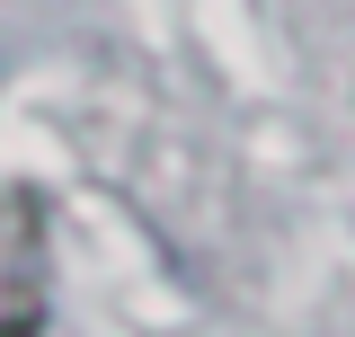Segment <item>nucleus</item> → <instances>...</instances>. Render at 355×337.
I'll return each instance as SVG.
<instances>
[{
  "instance_id": "nucleus-1",
  "label": "nucleus",
  "mask_w": 355,
  "mask_h": 337,
  "mask_svg": "<svg viewBox=\"0 0 355 337\" xmlns=\"http://www.w3.org/2000/svg\"><path fill=\"white\" fill-rule=\"evenodd\" d=\"M0 337H44V222L27 196H0Z\"/></svg>"
}]
</instances>
